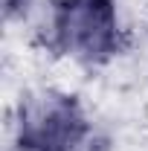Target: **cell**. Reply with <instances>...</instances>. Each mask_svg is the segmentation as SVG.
Instances as JSON below:
<instances>
[{
  "mask_svg": "<svg viewBox=\"0 0 148 151\" xmlns=\"http://www.w3.org/2000/svg\"><path fill=\"white\" fill-rule=\"evenodd\" d=\"M50 38L64 55L99 64L119 50V18L113 0H55Z\"/></svg>",
  "mask_w": 148,
  "mask_h": 151,
  "instance_id": "obj_1",
  "label": "cell"
},
{
  "mask_svg": "<svg viewBox=\"0 0 148 151\" xmlns=\"http://www.w3.org/2000/svg\"><path fill=\"white\" fill-rule=\"evenodd\" d=\"M87 137H90V125L78 102L70 96L47 93L20 105V151H81Z\"/></svg>",
  "mask_w": 148,
  "mask_h": 151,
  "instance_id": "obj_2",
  "label": "cell"
}]
</instances>
